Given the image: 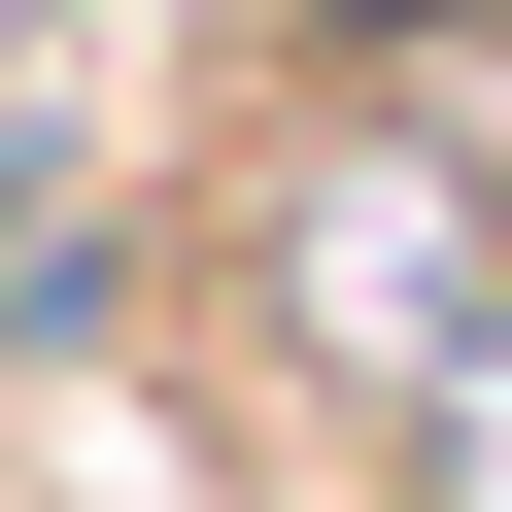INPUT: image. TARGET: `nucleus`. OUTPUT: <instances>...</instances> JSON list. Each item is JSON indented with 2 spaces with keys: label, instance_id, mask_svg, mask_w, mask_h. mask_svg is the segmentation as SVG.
Wrapping results in <instances>:
<instances>
[{
  "label": "nucleus",
  "instance_id": "obj_1",
  "mask_svg": "<svg viewBox=\"0 0 512 512\" xmlns=\"http://www.w3.org/2000/svg\"><path fill=\"white\" fill-rule=\"evenodd\" d=\"M69 69H103V0H0V171L69 137Z\"/></svg>",
  "mask_w": 512,
  "mask_h": 512
}]
</instances>
